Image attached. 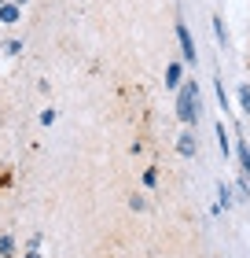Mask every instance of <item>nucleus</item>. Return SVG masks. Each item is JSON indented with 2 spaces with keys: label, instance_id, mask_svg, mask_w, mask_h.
<instances>
[{
  "label": "nucleus",
  "instance_id": "18",
  "mask_svg": "<svg viewBox=\"0 0 250 258\" xmlns=\"http://www.w3.org/2000/svg\"><path fill=\"white\" fill-rule=\"evenodd\" d=\"M22 258H44V254H41V247H30V251L22 254Z\"/></svg>",
  "mask_w": 250,
  "mask_h": 258
},
{
  "label": "nucleus",
  "instance_id": "1",
  "mask_svg": "<svg viewBox=\"0 0 250 258\" xmlns=\"http://www.w3.org/2000/svg\"><path fill=\"white\" fill-rule=\"evenodd\" d=\"M177 118L184 125H195L199 122V81H184L181 89H177Z\"/></svg>",
  "mask_w": 250,
  "mask_h": 258
},
{
  "label": "nucleus",
  "instance_id": "16",
  "mask_svg": "<svg viewBox=\"0 0 250 258\" xmlns=\"http://www.w3.org/2000/svg\"><path fill=\"white\" fill-rule=\"evenodd\" d=\"M154 184H158V170L147 166V170H144V188H154Z\"/></svg>",
  "mask_w": 250,
  "mask_h": 258
},
{
  "label": "nucleus",
  "instance_id": "10",
  "mask_svg": "<svg viewBox=\"0 0 250 258\" xmlns=\"http://www.w3.org/2000/svg\"><path fill=\"white\" fill-rule=\"evenodd\" d=\"M235 199H250V177H246V173L235 177Z\"/></svg>",
  "mask_w": 250,
  "mask_h": 258
},
{
  "label": "nucleus",
  "instance_id": "2",
  "mask_svg": "<svg viewBox=\"0 0 250 258\" xmlns=\"http://www.w3.org/2000/svg\"><path fill=\"white\" fill-rule=\"evenodd\" d=\"M173 33H177V44H181V59H184L188 67H199V48H195L192 30H188V22H184V19H177Z\"/></svg>",
  "mask_w": 250,
  "mask_h": 258
},
{
  "label": "nucleus",
  "instance_id": "5",
  "mask_svg": "<svg viewBox=\"0 0 250 258\" xmlns=\"http://www.w3.org/2000/svg\"><path fill=\"white\" fill-rule=\"evenodd\" d=\"M213 137H217V151H221L224 159H228V155H232V133L224 129V122H217V125H213Z\"/></svg>",
  "mask_w": 250,
  "mask_h": 258
},
{
  "label": "nucleus",
  "instance_id": "12",
  "mask_svg": "<svg viewBox=\"0 0 250 258\" xmlns=\"http://www.w3.org/2000/svg\"><path fill=\"white\" fill-rule=\"evenodd\" d=\"M232 151H235V155H239V166H243V162H246V155H250V144H246V137H235Z\"/></svg>",
  "mask_w": 250,
  "mask_h": 258
},
{
  "label": "nucleus",
  "instance_id": "20",
  "mask_svg": "<svg viewBox=\"0 0 250 258\" xmlns=\"http://www.w3.org/2000/svg\"><path fill=\"white\" fill-rule=\"evenodd\" d=\"M11 4H19V8H26V4H30V0H11Z\"/></svg>",
  "mask_w": 250,
  "mask_h": 258
},
{
  "label": "nucleus",
  "instance_id": "15",
  "mask_svg": "<svg viewBox=\"0 0 250 258\" xmlns=\"http://www.w3.org/2000/svg\"><path fill=\"white\" fill-rule=\"evenodd\" d=\"M55 118H59V111H55V107H44V111H41V125H44V129L55 125Z\"/></svg>",
  "mask_w": 250,
  "mask_h": 258
},
{
  "label": "nucleus",
  "instance_id": "21",
  "mask_svg": "<svg viewBox=\"0 0 250 258\" xmlns=\"http://www.w3.org/2000/svg\"><path fill=\"white\" fill-rule=\"evenodd\" d=\"M4 4H8V0H0V8H4Z\"/></svg>",
  "mask_w": 250,
  "mask_h": 258
},
{
  "label": "nucleus",
  "instance_id": "6",
  "mask_svg": "<svg viewBox=\"0 0 250 258\" xmlns=\"http://www.w3.org/2000/svg\"><path fill=\"white\" fill-rule=\"evenodd\" d=\"M19 19H22V8H19V4H11V0H8V4L0 8V22H4V26H15Z\"/></svg>",
  "mask_w": 250,
  "mask_h": 258
},
{
  "label": "nucleus",
  "instance_id": "11",
  "mask_svg": "<svg viewBox=\"0 0 250 258\" xmlns=\"http://www.w3.org/2000/svg\"><path fill=\"white\" fill-rule=\"evenodd\" d=\"M239 111L250 118V81H243V85H239Z\"/></svg>",
  "mask_w": 250,
  "mask_h": 258
},
{
  "label": "nucleus",
  "instance_id": "7",
  "mask_svg": "<svg viewBox=\"0 0 250 258\" xmlns=\"http://www.w3.org/2000/svg\"><path fill=\"white\" fill-rule=\"evenodd\" d=\"M232 203H235V188H228V184L221 181L217 184V210H228Z\"/></svg>",
  "mask_w": 250,
  "mask_h": 258
},
{
  "label": "nucleus",
  "instance_id": "13",
  "mask_svg": "<svg viewBox=\"0 0 250 258\" xmlns=\"http://www.w3.org/2000/svg\"><path fill=\"white\" fill-rule=\"evenodd\" d=\"M213 92H217V103H221L224 111H228L232 103H228V92H224V81H221V78H213Z\"/></svg>",
  "mask_w": 250,
  "mask_h": 258
},
{
  "label": "nucleus",
  "instance_id": "14",
  "mask_svg": "<svg viewBox=\"0 0 250 258\" xmlns=\"http://www.w3.org/2000/svg\"><path fill=\"white\" fill-rule=\"evenodd\" d=\"M0 258H15V240H11L8 232L0 236Z\"/></svg>",
  "mask_w": 250,
  "mask_h": 258
},
{
  "label": "nucleus",
  "instance_id": "9",
  "mask_svg": "<svg viewBox=\"0 0 250 258\" xmlns=\"http://www.w3.org/2000/svg\"><path fill=\"white\" fill-rule=\"evenodd\" d=\"M22 48H26V44H22V37H4V44H0V52H4L8 59H15V55H22Z\"/></svg>",
  "mask_w": 250,
  "mask_h": 258
},
{
  "label": "nucleus",
  "instance_id": "3",
  "mask_svg": "<svg viewBox=\"0 0 250 258\" xmlns=\"http://www.w3.org/2000/svg\"><path fill=\"white\" fill-rule=\"evenodd\" d=\"M177 155L181 159H195L199 155V137L192 133V125H184V133L177 137Z\"/></svg>",
  "mask_w": 250,
  "mask_h": 258
},
{
  "label": "nucleus",
  "instance_id": "8",
  "mask_svg": "<svg viewBox=\"0 0 250 258\" xmlns=\"http://www.w3.org/2000/svg\"><path fill=\"white\" fill-rule=\"evenodd\" d=\"M210 26H213V37H217V44L224 48V44H228V26H224V19H221V15H210Z\"/></svg>",
  "mask_w": 250,
  "mask_h": 258
},
{
  "label": "nucleus",
  "instance_id": "17",
  "mask_svg": "<svg viewBox=\"0 0 250 258\" xmlns=\"http://www.w3.org/2000/svg\"><path fill=\"white\" fill-rule=\"evenodd\" d=\"M129 207L140 214V210H147V199H144V196H133V199H129Z\"/></svg>",
  "mask_w": 250,
  "mask_h": 258
},
{
  "label": "nucleus",
  "instance_id": "19",
  "mask_svg": "<svg viewBox=\"0 0 250 258\" xmlns=\"http://www.w3.org/2000/svg\"><path fill=\"white\" fill-rule=\"evenodd\" d=\"M243 173H246V177H250V155H246V162H243V166H239Z\"/></svg>",
  "mask_w": 250,
  "mask_h": 258
},
{
  "label": "nucleus",
  "instance_id": "4",
  "mask_svg": "<svg viewBox=\"0 0 250 258\" xmlns=\"http://www.w3.org/2000/svg\"><path fill=\"white\" fill-rule=\"evenodd\" d=\"M181 85H184V63H181V59H173L170 67H165V89H173V92H177Z\"/></svg>",
  "mask_w": 250,
  "mask_h": 258
}]
</instances>
